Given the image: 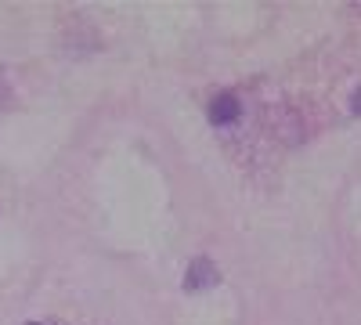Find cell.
Listing matches in <instances>:
<instances>
[{"label":"cell","instance_id":"obj_1","mask_svg":"<svg viewBox=\"0 0 361 325\" xmlns=\"http://www.w3.org/2000/svg\"><path fill=\"white\" fill-rule=\"evenodd\" d=\"M221 278V271L214 268V260H206V257H199V260H192L188 264V275H185V289L188 293H202V289H209Z\"/></svg>","mask_w":361,"mask_h":325},{"label":"cell","instance_id":"obj_4","mask_svg":"<svg viewBox=\"0 0 361 325\" xmlns=\"http://www.w3.org/2000/svg\"><path fill=\"white\" fill-rule=\"evenodd\" d=\"M29 325H40V321H29Z\"/></svg>","mask_w":361,"mask_h":325},{"label":"cell","instance_id":"obj_2","mask_svg":"<svg viewBox=\"0 0 361 325\" xmlns=\"http://www.w3.org/2000/svg\"><path fill=\"white\" fill-rule=\"evenodd\" d=\"M238 116H243V105H238V98H235V94H217L214 102H209V120L221 123V127L235 123Z\"/></svg>","mask_w":361,"mask_h":325},{"label":"cell","instance_id":"obj_3","mask_svg":"<svg viewBox=\"0 0 361 325\" xmlns=\"http://www.w3.org/2000/svg\"><path fill=\"white\" fill-rule=\"evenodd\" d=\"M350 109H354V112H361V91L354 94V102H350Z\"/></svg>","mask_w":361,"mask_h":325}]
</instances>
